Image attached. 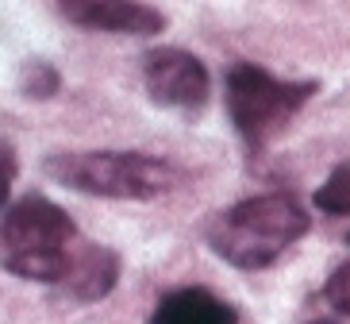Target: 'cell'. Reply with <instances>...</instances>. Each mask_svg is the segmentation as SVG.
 <instances>
[{"instance_id":"6da1fadb","label":"cell","mask_w":350,"mask_h":324,"mask_svg":"<svg viewBox=\"0 0 350 324\" xmlns=\"http://www.w3.org/2000/svg\"><path fill=\"white\" fill-rule=\"evenodd\" d=\"M312 216L288 193H262L224 209L208 224V247L239 271H266L297 240H304Z\"/></svg>"},{"instance_id":"7a4b0ae2","label":"cell","mask_w":350,"mask_h":324,"mask_svg":"<svg viewBox=\"0 0 350 324\" xmlns=\"http://www.w3.org/2000/svg\"><path fill=\"white\" fill-rule=\"evenodd\" d=\"M58 186L112 201H154L177 186L174 162L143 151H58L46 158Z\"/></svg>"},{"instance_id":"3957f363","label":"cell","mask_w":350,"mask_h":324,"mask_svg":"<svg viewBox=\"0 0 350 324\" xmlns=\"http://www.w3.org/2000/svg\"><path fill=\"white\" fill-rule=\"evenodd\" d=\"M316 93V82H281L254 62L227 70V112L250 151L273 143Z\"/></svg>"},{"instance_id":"277c9868","label":"cell","mask_w":350,"mask_h":324,"mask_svg":"<svg viewBox=\"0 0 350 324\" xmlns=\"http://www.w3.org/2000/svg\"><path fill=\"white\" fill-rule=\"evenodd\" d=\"M77 240L73 220L66 216L54 201L39 197H20L8 205L4 224H0V243H4V259L8 255H58Z\"/></svg>"},{"instance_id":"5b68a950","label":"cell","mask_w":350,"mask_h":324,"mask_svg":"<svg viewBox=\"0 0 350 324\" xmlns=\"http://www.w3.org/2000/svg\"><path fill=\"white\" fill-rule=\"evenodd\" d=\"M143 82L146 93L165 108H181V112H196L204 108L208 93H212V77L208 66L189 51L177 47H162L143 58Z\"/></svg>"},{"instance_id":"8992f818","label":"cell","mask_w":350,"mask_h":324,"mask_svg":"<svg viewBox=\"0 0 350 324\" xmlns=\"http://www.w3.org/2000/svg\"><path fill=\"white\" fill-rule=\"evenodd\" d=\"M120 271L124 262L112 247L104 243H77L66 251V274L58 278V293L73 305H93V301H104L108 293L116 290L120 282Z\"/></svg>"},{"instance_id":"52a82bcc","label":"cell","mask_w":350,"mask_h":324,"mask_svg":"<svg viewBox=\"0 0 350 324\" xmlns=\"http://www.w3.org/2000/svg\"><path fill=\"white\" fill-rule=\"evenodd\" d=\"M62 16L77 27L108 35H158L165 16L143 0H62Z\"/></svg>"},{"instance_id":"ba28073f","label":"cell","mask_w":350,"mask_h":324,"mask_svg":"<svg viewBox=\"0 0 350 324\" xmlns=\"http://www.w3.org/2000/svg\"><path fill=\"white\" fill-rule=\"evenodd\" d=\"M150 324H235V309L200 286H181L154 305Z\"/></svg>"},{"instance_id":"9c48e42d","label":"cell","mask_w":350,"mask_h":324,"mask_svg":"<svg viewBox=\"0 0 350 324\" xmlns=\"http://www.w3.org/2000/svg\"><path fill=\"white\" fill-rule=\"evenodd\" d=\"M316 209L327 216H350V166L331 170V178L316 189Z\"/></svg>"},{"instance_id":"30bf717a","label":"cell","mask_w":350,"mask_h":324,"mask_svg":"<svg viewBox=\"0 0 350 324\" xmlns=\"http://www.w3.org/2000/svg\"><path fill=\"white\" fill-rule=\"evenodd\" d=\"M58 85H62V77H58V70H54L51 62L35 58V62L23 66V77H20L23 97H31V101H46V97L58 93Z\"/></svg>"},{"instance_id":"8fae6325","label":"cell","mask_w":350,"mask_h":324,"mask_svg":"<svg viewBox=\"0 0 350 324\" xmlns=\"http://www.w3.org/2000/svg\"><path fill=\"white\" fill-rule=\"evenodd\" d=\"M323 301H327L339 316H350V259L331 271L327 286H323Z\"/></svg>"},{"instance_id":"7c38bea8","label":"cell","mask_w":350,"mask_h":324,"mask_svg":"<svg viewBox=\"0 0 350 324\" xmlns=\"http://www.w3.org/2000/svg\"><path fill=\"white\" fill-rule=\"evenodd\" d=\"M8 182H12V178H0V209L8 205Z\"/></svg>"},{"instance_id":"4fadbf2b","label":"cell","mask_w":350,"mask_h":324,"mask_svg":"<svg viewBox=\"0 0 350 324\" xmlns=\"http://www.w3.org/2000/svg\"><path fill=\"white\" fill-rule=\"evenodd\" d=\"M308 324H339V321H327V316H319V321H308Z\"/></svg>"},{"instance_id":"5bb4252c","label":"cell","mask_w":350,"mask_h":324,"mask_svg":"<svg viewBox=\"0 0 350 324\" xmlns=\"http://www.w3.org/2000/svg\"><path fill=\"white\" fill-rule=\"evenodd\" d=\"M347 247H350V232H347Z\"/></svg>"}]
</instances>
